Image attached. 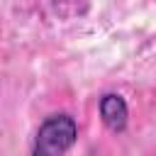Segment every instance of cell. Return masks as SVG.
<instances>
[{"label": "cell", "mask_w": 156, "mask_h": 156, "mask_svg": "<svg viewBox=\"0 0 156 156\" xmlns=\"http://www.w3.org/2000/svg\"><path fill=\"white\" fill-rule=\"evenodd\" d=\"M78 139V122L68 112L49 115L34 136L32 156H66Z\"/></svg>", "instance_id": "1"}, {"label": "cell", "mask_w": 156, "mask_h": 156, "mask_svg": "<svg viewBox=\"0 0 156 156\" xmlns=\"http://www.w3.org/2000/svg\"><path fill=\"white\" fill-rule=\"evenodd\" d=\"M98 112H100V119L105 122V127L110 132H122L127 127V119H129V107H127V100L117 93H105L98 102Z\"/></svg>", "instance_id": "2"}]
</instances>
